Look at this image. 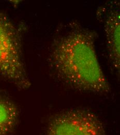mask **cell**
Masks as SVG:
<instances>
[{"mask_svg":"<svg viewBox=\"0 0 120 135\" xmlns=\"http://www.w3.org/2000/svg\"><path fill=\"white\" fill-rule=\"evenodd\" d=\"M95 34L74 23L56 37L50 47L48 65L55 76L69 87L98 95L111 93L95 50Z\"/></svg>","mask_w":120,"mask_h":135,"instance_id":"1","label":"cell"},{"mask_svg":"<svg viewBox=\"0 0 120 135\" xmlns=\"http://www.w3.org/2000/svg\"><path fill=\"white\" fill-rule=\"evenodd\" d=\"M0 79L20 89L31 86L23 50V33L20 27L0 13Z\"/></svg>","mask_w":120,"mask_h":135,"instance_id":"2","label":"cell"},{"mask_svg":"<svg viewBox=\"0 0 120 135\" xmlns=\"http://www.w3.org/2000/svg\"><path fill=\"white\" fill-rule=\"evenodd\" d=\"M45 135H106L102 122L93 112L82 109L62 112L49 122Z\"/></svg>","mask_w":120,"mask_h":135,"instance_id":"3","label":"cell"},{"mask_svg":"<svg viewBox=\"0 0 120 135\" xmlns=\"http://www.w3.org/2000/svg\"><path fill=\"white\" fill-rule=\"evenodd\" d=\"M103 23L107 47L110 63L114 70L120 73V10L119 3L108 9Z\"/></svg>","mask_w":120,"mask_h":135,"instance_id":"4","label":"cell"},{"mask_svg":"<svg viewBox=\"0 0 120 135\" xmlns=\"http://www.w3.org/2000/svg\"><path fill=\"white\" fill-rule=\"evenodd\" d=\"M19 113L11 101L0 96V135L8 134L16 125Z\"/></svg>","mask_w":120,"mask_h":135,"instance_id":"5","label":"cell"}]
</instances>
